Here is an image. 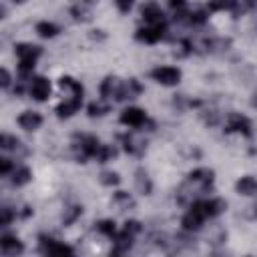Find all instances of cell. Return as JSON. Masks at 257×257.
I'll return each instance as SVG.
<instances>
[{
    "label": "cell",
    "instance_id": "obj_31",
    "mask_svg": "<svg viewBox=\"0 0 257 257\" xmlns=\"http://www.w3.org/2000/svg\"><path fill=\"white\" fill-rule=\"evenodd\" d=\"M112 203H114V205H118L122 211H124V209H133V207H135V199H133L126 191H116V193L112 195Z\"/></svg>",
    "mask_w": 257,
    "mask_h": 257
},
{
    "label": "cell",
    "instance_id": "obj_35",
    "mask_svg": "<svg viewBox=\"0 0 257 257\" xmlns=\"http://www.w3.org/2000/svg\"><path fill=\"white\" fill-rule=\"evenodd\" d=\"M257 8V0H237V10L233 12L235 16L243 14V12H251Z\"/></svg>",
    "mask_w": 257,
    "mask_h": 257
},
{
    "label": "cell",
    "instance_id": "obj_26",
    "mask_svg": "<svg viewBox=\"0 0 257 257\" xmlns=\"http://www.w3.org/2000/svg\"><path fill=\"white\" fill-rule=\"evenodd\" d=\"M110 112V104L102 98V100H92L88 106H86V114L90 118H98V116H104Z\"/></svg>",
    "mask_w": 257,
    "mask_h": 257
},
{
    "label": "cell",
    "instance_id": "obj_18",
    "mask_svg": "<svg viewBox=\"0 0 257 257\" xmlns=\"http://www.w3.org/2000/svg\"><path fill=\"white\" fill-rule=\"evenodd\" d=\"M0 149L6 151V153H16V155H26L28 153V149L22 145V141L12 137V135H8V133L0 135Z\"/></svg>",
    "mask_w": 257,
    "mask_h": 257
},
{
    "label": "cell",
    "instance_id": "obj_37",
    "mask_svg": "<svg viewBox=\"0 0 257 257\" xmlns=\"http://www.w3.org/2000/svg\"><path fill=\"white\" fill-rule=\"evenodd\" d=\"M14 169H16V167H14L12 159H8V157H2V159H0V175H2V177L12 175Z\"/></svg>",
    "mask_w": 257,
    "mask_h": 257
},
{
    "label": "cell",
    "instance_id": "obj_40",
    "mask_svg": "<svg viewBox=\"0 0 257 257\" xmlns=\"http://www.w3.org/2000/svg\"><path fill=\"white\" fill-rule=\"evenodd\" d=\"M167 4L177 12V10H183L187 6V0H167Z\"/></svg>",
    "mask_w": 257,
    "mask_h": 257
},
{
    "label": "cell",
    "instance_id": "obj_7",
    "mask_svg": "<svg viewBox=\"0 0 257 257\" xmlns=\"http://www.w3.org/2000/svg\"><path fill=\"white\" fill-rule=\"evenodd\" d=\"M181 68L177 66H157L151 70V78L161 86H177L181 82Z\"/></svg>",
    "mask_w": 257,
    "mask_h": 257
},
{
    "label": "cell",
    "instance_id": "obj_3",
    "mask_svg": "<svg viewBox=\"0 0 257 257\" xmlns=\"http://www.w3.org/2000/svg\"><path fill=\"white\" fill-rule=\"evenodd\" d=\"M189 209L197 211V213L207 221V219H213V217H219L221 213H225V209H227V201L221 199V197H213V199H197V201H191Z\"/></svg>",
    "mask_w": 257,
    "mask_h": 257
},
{
    "label": "cell",
    "instance_id": "obj_4",
    "mask_svg": "<svg viewBox=\"0 0 257 257\" xmlns=\"http://www.w3.org/2000/svg\"><path fill=\"white\" fill-rule=\"evenodd\" d=\"M227 135L231 133H237L245 139H251L253 137V122L249 116L241 114V112H229L227 116V122H225V128H223Z\"/></svg>",
    "mask_w": 257,
    "mask_h": 257
},
{
    "label": "cell",
    "instance_id": "obj_17",
    "mask_svg": "<svg viewBox=\"0 0 257 257\" xmlns=\"http://www.w3.org/2000/svg\"><path fill=\"white\" fill-rule=\"evenodd\" d=\"M118 139H120V143H122V149H124V153H128V155H135V157H141V155H145V151H147V143H145V141L137 139L135 135H120Z\"/></svg>",
    "mask_w": 257,
    "mask_h": 257
},
{
    "label": "cell",
    "instance_id": "obj_22",
    "mask_svg": "<svg viewBox=\"0 0 257 257\" xmlns=\"http://www.w3.org/2000/svg\"><path fill=\"white\" fill-rule=\"evenodd\" d=\"M135 187L141 195H151L153 193V181L149 177V173L145 169H137L135 171Z\"/></svg>",
    "mask_w": 257,
    "mask_h": 257
},
{
    "label": "cell",
    "instance_id": "obj_19",
    "mask_svg": "<svg viewBox=\"0 0 257 257\" xmlns=\"http://www.w3.org/2000/svg\"><path fill=\"white\" fill-rule=\"evenodd\" d=\"M203 223H205V219H203L197 211H193V209H189V211L181 217V227H183V231H185V233L199 231V229L203 227Z\"/></svg>",
    "mask_w": 257,
    "mask_h": 257
},
{
    "label": "cell",
    "instance_id": "obj_1",
    "mask_svg": "<svg viewBox=\"0 0 257 257\" xmlns=\"http://www.w3.org/2000/svg\"><path fill=\"white\" fill-rule=\"evenodd\" d=\"M14 54L18 56V74L20 80L28 78L36 66V60L42 56V46L32 42H18L14 44Z\"/></svg>",
    "mask_w": 257,
    "mask_h": 257
},
{
    "label": "cell",
    "instance_id": "obj_10",
    "mask_svg": "<svg viewBox=\"0 0 257 257\" xmlns=\"http://www.w3.org/2000/svg\"><path fill=\"white\" fill-rule=\"evenodd\" d=\"M122 88H124V80L116 78V76H106L100 82V96L104 100H122Z\"/></svg>",
    "mask_w": 257,
    "mask_h": 257
},
{
    "label": "cell",
    "instance_id": "obj_5",
    "mask_svg": "<svg viewBox=\"0 0 257 257\" xmlns=\"http://www.w3.org/2000/svg\"><path fill=\"white\" fill-rule=\"evenodd\" d=\"M38 249L42 255H74V247L62 243L50 235H38Z\"/></svg>",
    "mask_w": 257,
    "mask_h": 257
},
{
    "label": "cell",
    "instance_id": "obj_13",
    "mask_svg": "<svg viewBox=\"0 0 257 257\" xmlns=\"http://www.w3.org/2000/svg\"><path fill=\"white\" fill-rule=\"evenodd\" d=\"M0 251L6 257H16V255L24 253V243L16 235H8L6 233V235L0 237Z\"/></svg>",
    "mask_w": 257,
    "mask_h": 257
},
{
    "label": "cell",
    "instance_id": "obj_28",
    "mask_svg": "<svg viewBox=\"0 0 257 257\" xmlns=\"http://www.w3.org/2000/svg\"><path fill=\"white\" fill-rule=\"evenodd\" d=\"M141 92H143V84H141L137 78H128V80H124V88H122V100L137 98Z\"/></svg>",
    "mask_w": 257,
    "mask_h": 257
},
{
    "label": "cell",
    "instance_id": "obj_15",
    "mask_svg": "<svg viewBox=\"0 0 257 257\" xmlns=\"http://www.w3.org/2000/svg\"><path fill=\"white\" fill-rule=\"evenodd\" d=\"M80 104H82V98H78V96H68V98H64L62 102L56 104L54 112H56L58 118H70L72 114L78 112Z\"/></svg>",
    "mask_w": 257,
    "mask_h": 257
},
{
    "label": "cell",
    "instance_id": "obj_23",
    "mask_svg": "<svg viewBox=\"0 0 257 257\" xmlns=\"http://www.w3.org/2000/svg\"><path fill=\"white\" fill-rule=\"evenodd\" d=\"M34 32H36L40 38H54V36L60 34V26L54 24V22H48V20H40V22H36Z\"/></svg>",
    "mask_w": 257,
    "mask_h": 257
},
{
    "label": "cell",
    "instance_id": "obj_12",
    "mask_svg": "<svg viewBox=\"0 0 257 257\" xmlns=\"http://www.w3.org/2000/svg\"><path fill=\"white\" fill-rule=\"evenodd\" d=\"M141 16L145 24H165V12L157 0H147L141 6Z\"/></svg>",
    "mask_w": 257,
    "mask_h": 257
},
{
    "label": "cell",
    "instance_id": "obj_29",
    "mask_svg": "<svg viewBox=\"0 0 257 257\" xmlns=\"http://www.w3.org/2000/svg\"><path fill=\"white\" fill-rule=\"evenodd\" d=\"M94 229H96L100 235L110 237V239L118 233V231H116V223H114V219H100V221L94 223Z\"/></svg>",
    "mask_w": 257,
    "mask_h": 257
},
{
    "label": "cell",
    "instance_id": "obj_38",
    "mask_svg": "<svg viewBox=\"0 0 257 257\" xmlns=\"http://www.w3.org/2000/svg\"><path fill=\"white\" fill-rule=\"evenodd\" d=\"M114 6L118 8V12L126 14V12H131V10H133V6H135V0H114Z\"/></svg>",
    "mask_w": 257,
    "mask_h": 257
},
{
    "label": "cell",
    "instance_id": "obj_25",
    "mask_svg": "<svg viewBox=\"0 0 257 257\" xmlns=\"http://www.w3.org/2000/svg\"><path fill=\"white\" fill-rule=\"evenodd\" d=\"M68 12H70V16H72L74 22H90V20H92V12H90V8H88L86 4L74 2Z\"/></svg>",
    "mask_w": 257,
    "mask_h": 257
},
{
    "label": "cell",
    "instance_id": "obj_2",
    "mask_svg": "<svg viewBox=\"0 0 257 257\" xmlns=\"http://www.w3.org/2000/svg\"><path fill=\"white\" fill-rule=\"evenodd\" d=\"M100 141L94 135H74L72 141V151L78 163H86V159H94L98 149H100Z\"/></svg>",
    "mask_w": 257,
    "mask_h": 257
},
{
    "label": "cell",
    "instance_id": "obj_44",
    "mask_svg": "<svg viewBox=\"0 0 257 257\" xmlns=\"http://www.w3.org/2000/svg\"><path fill=\"white\" fill-rule=\"evenodd\" d=\"M12 2H14V4H24L26 0H12Z\"/></svg>",
    "mask_w": 257,
    "mask_h": 257
},
{
    "label": "cell",
    "instance_id": "obj_16",
    "mask_svg": "<svg viewBox=\"0 0 257 257\" xmlns=\"http://www.w3.org/2000/svg\"><path fill=\"white\" fill-rule=\"evenodd\" d=\"M42 114L40 112H36V110H24V112H20L18 114V118H16V122H18V126L20 128H24V131H36V128H40L42 126Z\"/></svg>",
    "mask_w": 257,
    "mask_h": 257
},
{
    "label": "cell",
    "instance_id": "obj_33",
    "mask_svg": "<svg viewBox=\"0 0 257 257\" xmlns=\"http://www.w3.org/2000/svg\"><path fill=\"white\" fill-rule=\"evenodd\" d=\"M100 183L104 187H116L120 183V175L114 173V171H102L100 173Z\"/></svg>",
    "mask_w": 257,
    "mask_h": 257
},
{
    "label": "cell",
    "instance_id": "obj_27",
    "mask_svg": "<svg viewBox=\"0 0 257 257\" xmlns=\"http://www.w3.org/2000/svg\"><path fill=\"white\" fill-rule=\"evenodd\" d=\"M207 10L209 12H235L237 10V0H207Z\"/></svg>",
    "mask_w": 257,
    "mask_h": 257
},
{
    "label": "cell",
    "instance_id": "obj_6",
    "mask_svg": "<svg viewBox=\"0 0 257 257\" xmlns=\"http://www.w3.org/2000/svg\"><path fill=\"white\" fill-rule=\"evenodd\" d=\"M187 183L197 187V193H207L215 183V171L207 167H197L187 175Z\"/></svg>",
    "mask_w": 257,
    "mask_h": 257
},
{
    "label": "cell",
    "instance_id": "obj_42",
    "mask_svg": "<svg viewBox=\"0 0 257 257\" xmlns=\"http://www.w3.org/2000/svg\"><path fill=\"white\" fill-rule=\"evenodd\" d=\"M92 40H104L106 38V34L102 32V30H90V34H88Z\"/></svg>",
    "mask_w": 257,
    "mask_h": 257
},
{
    "label": "cell",
    "instance_id": "obj_39",
    "mask_svg": "<svg viewBox=\"0 0 257 257\" xmlns=\"http://www.w3.org/2000/svg\"><path fill=\"white\" fill-rule=\"evenodd\" d=\"M10 82H12L10 70H8V68H0V86H2V88H8Z\"/></svg>",
    "mask_w": 257,
    "mask_h": 257
},
{
    "label": "cell",
    "instance_id": "obj_20",
    "mask_svg": "<svg viewBox=\"0 0 257 257\" xmlns=\"http://www.w3.org/2000/svg\"><path fill=\"white\" fill-rule=\"evenodd\" d=\"M235 191H237L239 195H243V197H251V195H255V193H257V179L251 177V175H243V177H239L237 183H235Z\"/></svg>",
    "mask_w": 257,
    "mask_h": 257
},
{
    "label": "cell",
    "instance_id": "obj_41",
    "mask_svg": "<svg viewBox=\"0 0 257 257\" xmlns=\"http://www.w3.org/2000/svg\"><path fill=\"white\" fill-rule=\"evenodd\" d=\"M32 213H34V211H32V207H30V205H24V207L18 211V215H20L22 219H28V217H32Z\"/></svg>",
    "mask_w": 257,
    "mask_h": 257
},
{
    "label": "cell",
    "instance_id": "obj_36",
    "mask_svg": "<svg viewBox=\"0 0 257 257\" xmlns=\"http://www.w3.org/2000/svg\"><path fill=\"white\" fill-rule=\"evenodd\" d=\"M122 229H124L126 233H131V235H135V237H137V235L143 231V223H141V221H137V219H126Z\"/></svg>",
    "mask_w": 257,
    "mask_h": 257
},
{
    "label": "cell",
    "instance_id": "obj_32",
    "mask_svg": "<svg viewBox=\"0 0 257 257\" xmlns=\"http://www.w3.org/2000/svg\"><path fill=\"white\" fill-rule=\"evenodd\" d=\"M116 157V149L112 147V145H100V149H98V153H96V163H108V161H112Z\"/></svg>",
    "mask_w": 257,
    "mask_h": 257
},
{
    "label": "cell",
    "instance_id": "obj_34",
    "mask_svg": "<svg viewBox=\"0 0 257 257\" xmlns=\"http://www.w3.org/2000/svg\"><path fill=\"white\" fill-rule=\"evenodd\" d=\"M14 217H16V211H14L12 207L4 205V207L0 209V227H8V225L14 221Z\"/></svg>",
    "mask_w": 257,
    "mask_h": 257
},
{
    "label": "cell",
    "instance_id": "obj_30",
    "mask_svg": "<svg viewBox=\"0 0 257 257\" xmlns=\"http://www.w3.org/2000/svg\"><path fill=\"white\" fill-rule=\"evenodd\" d=\"M80 215H82V205H70V207H66L64 213H62V225L64 227H70Z\"/></svg>",
    "mask_w": 257,
    "mask_h": 257
},
{
    "label": "cell",
    "instance_id": "obj_9",
    "mask_svg": "<svg viewBox=\"0 0 257 257\" xmlns=\"http://www.w3.org/2000/svg\"><path fill=\"white\" fill-rule=\"evenodd\" d=\"M165 32H167L165 24H145V26L137 28L135 38L139 42H145V44H157L165 38Z\"/></svg>",
    "mask_w": 257,
    "mask_h": 257
},
{
    "label": "cell",
    "instance_id": "obj_8",
    "mask_svg": "<svg viewBox=\"0 0 257 257\" xmlns=\"http://www.w3.org/2000/svg\"><path fill=\"white\" fill-rule=\"evenodd\" d=\"M118 122L124 124V126H131V128H141V126H145L149 122V114L141 106H126L118 114Z\"/></svg>",
    "mask_w": 257,
    "mask_h": 257
},
{
    "label": "cell",
    "instance_id": "obj_14",
    "mask_svg": "<svg viewBox=\"0 0 257 257\" xmlns=\"http://www.w3.org/2000/svg\"><path fill=\"white\" fill-rule=\"evenodd\" d=\"M133 243H135V235H131V233H126V231L122 229L120 233H116V235L112 237L110 255H124V253H128L131 247H133Z\"/></svg>",
    "mask_w": 257,
    "mask_h": 257
},
{
    "label": "cell",
    "instance_id": "obj_21",
    "mask_svg": "<svg viewBox=\"0 0 257 257\" xmlns=\"http://www.w3.org/2000/svg\"><path fill=\"white\" fill-rule=\"evenodd\" d=\"M58 86H60L62 90H66L68 96H78V98H82V94H84L82 84H80L78 80H74L72 76H60V78H58Z\"/></svg>",
    "mask_w": 257,
    "mask_h": 257
},
{
    "label": "cell",
    "instance_id": "obj_24",
    "mask_svg": "<svg viewBox=\"0 0 257 257\" xmlns=\"http://www.w3.org/2000/svg\"><path fill=\"white\" fill-rule=\"evenodd\" d=\"M32 181V171L28 167H16L10 175V183L12 187H24Z\"/></svg>",
    "mask_w": 257,
    "mask_h": 257
},
{
    "label": "cell",
    "instance_id": "obj_11",
    "mask_svg": "<svg viewBox=\"0 0 257 257\" xmlns=\"http://www.w3.org/2000/svg\"><path fill=\"white\" fill-rule=\"evenodd\" d=\"M30 96L36 100V102H46L50 98V92H52V84L46 76H32V82H30V88H28Z\"/></svg>",
    "mask_w": 257,
    "mask_h": 257
},
{
    "label": "cell",
    "instance_id": "obj_43",
    "mask_svg": "<svg viewBox=\"0 0 257 257\" xmlns=\"http://www.w3.org/2000/svg\"><path fill=\"white\" fill-rule=\"evenodd\" d=\"M76 2H80V4H86V6H90V4H94V2H98V0H76Z\"/></svg>",
    "mask_w": 257,
    "mask_h": 257
}]
</instances>
